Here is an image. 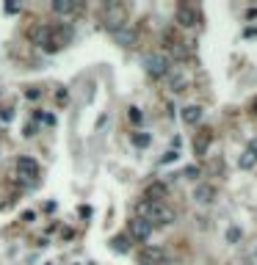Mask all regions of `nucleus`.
<instances>
[{"instance_id":"13","label":"nucleus","mask_w":257,"mask_h":265,"mask_svg":"<svg viewBox=\"0 0 257 265\" xmlns=\"http://www.w3.org/2000/svg\"><path fill=\"white\" fill-rule=\"evenodd\" d=\"M31 39H33V44L47 47V44H50V28H36L31 33Z\"/></svg>"},{"instance_id":"1","label":"nucleus","mask_w":257,"mask_h":265,"mask_svg":"<svg viewBox=\"0 0 257 265\" xmlns=\"http://www.w3.org/2000/svg\"><path fill=\"white\" fill-rule=\"evenodd\" d=\"M136 213H138V219H144V221H150V224H160V227H166V224L174 221V210H169L166 205H155V202H147V199L138 202Z\"/></svg>"},{"instance_id":"19","label":"nucleus","mask_w":257,"mask_h":265,"mask_svg":"<svg viewBox=\"0 0 257 265\" xmlns=\"http://www.w3.org/2000/svg\"><path fill=\"white\" fill-rule=\"evenodd\" d=\"M241 240V229L238 227H229L227 229V243H238Z\"/></svg>"},{"instance_id":"28","label":"nucleus","mask_w":257,"mask_h":265,"mask_svg":"<svg viewBox=\"0 0 257 265\" xmlns=\"http://www.w3.org/2000/svg\"><path fill=\"white\" fill-rule=\"evenodd\" d=\"M141 265H147V262H141Z\"/></svg>"},{"instance_id":"9","label":"nucleus","mask_w":257,"mask_h":265,"mask_svg":"<svg viewBox=\"0 0 257 265\" xmlns=\"http://www.w3.org/2000/svg\"><path fill=\"white\" fill-rule=\"evenodd\" d=\"M113 39H116V44H122V47H133L136 44V31L125 25V28L113 31Z\"/></svg>"},{"instance_id":"27","label":"nucleus","mask_w":257,"mask_h":265,"mask_svg":"<svg viewBox=\"0 0 257 265\" xmlns=\"http://www.w3.org/2000/svg\"><path fill=\"white\" fill-rule=\"evenodd\" d=\"M252 111H254V113H257V100H254V103H252Z\"/></svg>"},{"instance_id":"15","label":"nucleus","mask_w":257,"mask_h":265,"mask_svg":"<svg viewBox=\"0 0 257 265\" xmlns=\"http://www.w3.org/2000/svg\"><path fill=\"white\" fill-rule=\"evenodd\" d=\"M75 9H78V3H69V0H56L53 3V11H58V14H69Z\"/></svg>"},{"instance_id":"4","label":"nucleus","mask_w":257,"mask_h":265,"mask_svg":"<svg viewBox=\"0 0 257 265\" xmlns=\"http://www.w3.org/2000/svg\"><path fill=\"white\" fill-rule=\"evenodd\" d=\"M39 174V163L28 158V155H22V158H17V177L19 180H31V177Z\"/></svg>"},{"instance_id":"7","label":"nucleus","mask_w":257,"mask_h":265,"mask_svg":"<svg viewBox=\"0 0 257 265\" xmlns=\"http://www.w3.org/2000/svg\"><path fill=\"white\" fill-rule=\"evenodd\" d=\"M144 199L147 202H155V205H163L166 185H163V182H150V185H147V191H144Z\"/></svg>"},{"instance_id":"24","label":"nucleus","mask_w":257,"mask_h":265,"mask_svg":"<svg viewBox=\"0 0 257 265\" xmlns=\"http://www.w3.org/2000/svg\"><path fill=\"white\" fill-rule=\"evenodd\" d=\"M25 97H28V100H39V88H28V91H25Z\"/></svg>"},{"instance_id":"23","label":"nucleus","mask_w":257,"mask_h":265,"mask_svg":"<svg viewBox=\"0 0 257 265\" xmlns=\"http://www.w3.org/2000/svg\"><path fill=\"white\" fill-rule=\"evenodd\" d=\"M3 9H6V14H17V11H19V6H14V3H6Z\"/></svg>"},{"instance_id":"14","label":"nucleus","mask_w":257,"mask_h":265,"mask_svg":"<svg viewBox=\"0 0 257 265\" xmlns=\"http://www.w3.org/2000/svg\"><path fill=\"white\" fill-rule=\"evenodd\" d=\"M254 163H257V155L249 152V149H243V155L238 158V166L241 168H254Z\"/></svg>"},{"instance_id":"3","label":"nucleus","mask_w":257,"mask_h":265,"mask_svg":"<svg viewBox=\"0 0 257 265\" xmlns=\"http://www.w3.org/2000/svg\"><path fill=\"white\" fill-rule=\"evenodd\" d=\"M103 22H105L111 31L125 28V9H122L119 3H108V6H105V17H103Z\"/></svg>"},{"instance_id":"6","label":"nucleus","mask_w":257,"mask_h":265,"mask_svg":"<svg viewBox=\"0 0 257 265\" xmlns=\"http://www.w3.org/2000/svg\"><path fill=\"white\" fill-rule=\"evenodd\" d=\"M216 199V188L207 185V182H199L197 188H194V202L197 205H211V202Z\"/></svg>"},{"instance_id":"5","label":"nucleus","mask_w":257,"mask_h":265,"mask_svg":"<svg viewBox=\"0 0 257 265\" xmlns=\"http://www.w3.org/2000/svg\"><path fill=\"white\" fill-rule=\"evenodd\" d=\"M130 235L136 237V240H150V235H152V224L136 215V219L130 221Z\"/></svg>"},{"instance_id":"16","label":"nucleus","mask_w":257,"mask_h":265,"mask_svg":"<svg viewBox=\"0 0 257 265\" xmlns=\"http://www.w3.org/2000/svg\"><path fill=\"white\" fill-rule=\"evenodd\" d=\"M185 86H188L185 75H172V91H185Z\"/></svg>"},{"instance_id":"20","label":"nucleus","mask_w":257,"mask_h":265,"mask_svg":"<svg viewBox=\"0 0 257 265\" xmlns=\"http://www.w3.org/2000/svg\"><path fill=\"white\" fill-rule=\"evenodd\" d=\"M127 116H130V122H133V125H138V122L144 119V113H141L138 108H130V113H127Z\"/></svg>"},{"instance_id":"10","label":"nucleus","mask_w":257,"mask_h":265,"mask_svg":"<svg viewBox=\"0 0 257 265\" xmlns=\"http://www.w3.org/2000/svg\"><path fill=\"white\" fill-rule=\"evenodd\" d=\"M211 141H213V135H211V130H202L197 138H194V152L197 155H205L207 152V147H211Z\"/></svg>"},{"instance_id":"25","label":"nucleus","mask_w":257,"mask_h":265,"mask_svg":"<svg viewBox=\"0 0 257 265\" xmlns=\"http://www.w3.org/2000/svg\"><path fill=\"white\" fill-rule=\"evenodd\" d=\"M0 119H3V122H11V119H14V113H11V111H0Z\"/></svg>"},{"instance_id":"22","label":"nucleus","mask_w":257,"mask_h":265,"mask_svg":"<svg viewBox=\"0 0 257 265\" xmlns=\"http://www.w3.org/2000/svg\"><path fill=\"white\" fill-rule=\"evenodd\" d=\"M174 160H177V152H174V149H172V152H166L163 158H160V163H174Z\"/></svg>"},{"instance_id":"30","label":"nucleus","mask_w":257,"mask_h":265,"mask_svg":"<svg viewBox=\"0 0 257 265\" xmlns=\"http://www.w3.org/2000/svg\"><path fill=\"white\" fill-rule=\"evenodd\" d=\"M75 265H78V262H75Z\"/></svg>"},{"instance_id":"2","label":"nucleus","mask_w":257,"mask_h":265,"mask_svg":"<svg viewBox=\"0 0 257 265\" xmlns=\"http://www.w3.org/2000/svg\"><path fill=\"white\" fill-rule=\"evenodd\" d=\"M169 58L163 56V53H150V56H144V69L147 75H152V78H163V75H169Z\"/></svg>"},{"instance_id":"29","label":"nucleus","mask_w":257,"mask_h":265,"mask_svg":"<svg viewBox=\"0 0 257 265\" xmlns=\"http://www.w3.org/2000/svg\"><path fill=\"white\" fill-rule=\"evenodd\" d=\"M254 257H257V251H254Z\"/></svg>"},{"instance_id":"11","label":"nucleus","mask_w":257,"mask_h":265,"mask_svg":"<svg viewBox=\"0 0 257 265\" xmlns=\"http://www.w3.org/2000/svg\"><path fill=\"white\" fill-rule=\"evenodd\" d=\"M182 122H185V125H199V122H202V108L199 105L182 108Z\"/></svg>"},{"instance_id":"8","label":"nucleus","mask_w":257,"mask_h":265,"mask_svg":"<svg viewBox=\"0 0 257 265\" xmlns=\"http://www.w3.org/2000/svg\"><path fill=\"white\" fill-rule=\"evenodd\" d=\"M177 22L182 28H194L197 25V11L191 6H177Z\"/></svg>"},{"instance_id":"26","label":"nucleus","mask_w":257,"mask_h":265,"mask_svg":"<svg viewBox=\"0 0 257 265\" xmlns=\"http://www.w3.org/2000/svg\"><path fill=\"white\" fill-rule=\"evenodd\" d=\"M249 152H254V155H257V138H252V144H249Z\"/></svg>"},{"instance_id":"17","label":"nucleus","mask_w":257,"mask_h":265,"mask_svg":"<svg viewBox=\"0 0 257 265\" xmlns=\"http://www.w3.org/2000/svg\"><path fill=\"white\" fill-rule=\"evenodd\" d=\"M111 249H113V251H127V249H130V246H127V237H125V235H116V237L111 240Z\"/></svg>"},{"instance_id":"21","label":"nucleus","mask_w":257,"mask_h":265,"mask_svg":"<svg viewBox=\"0 0 257 265\" xmlns=\"http://www.w3.org/2000/svg\"><path fill=\"white\" fill-rule=\"evenodd\" d=\"M182 174H185L188 180H197V177H199V168H197V166H188V168H185V172H182Z\"/></svg>"},{"instance_id":"12","label":"nucleus","mask_w":257,"mask_h":265,"mask_svg":"<svg viewBox=\"0 0 257 265\" xmlns=\"http://www.w3.org/2000/svg\"><path fill=\"white\" fill-rule=\"evenodd\" d=\"M141 257H144V262H147V265H150V262H158V265H163V262H166V254H163V249H152V246H147V249H144V254H141Z\"/></svg>"},{"instance_id":"18","label":"nucleus","mask_w":257,"mask_h":265,"mask_svg":"<svg viewBox=\"0 0 257 265\" xmlns=\"http://www.w3.org/2000/svg\"><path fill=\"white\" fill-rule=\"evenodd\" d=\"M150 135H147V133H136V135H133V144H136V147H141V149H144V147H150Z\"/></svg>"}]
</instances>
